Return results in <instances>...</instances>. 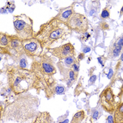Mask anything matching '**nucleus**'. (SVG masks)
Returning a JSON list of instances; mask_svg holds the SVG:
<instances>
[{
    "label": "nucleus",
    "mask_w": 123,
    "mask_h": 123,
    "mask_svg": "<svg viewBox=\"0 0 123 123\" xmlns=\"http://www.w3.org/2000/svg\"><path fill=\"white\" fill-rule=\"evenodd\" d=\"M115 123H123V102L117 106L114 114Z\"/></svg>",
    "instance_id": "4468645a"
},
{
    "label": "nucleus",
    "mask_w": 123,
    "mask_h": 123,
    "mask_svg": "<svg viewBox=\"0 0 123 123\" xmlns=\"http://www.w3.org/2000/svg\"><path fill=\"white\" fill-rule=\"evenodd\" d=\"M10 56L16 61L19 58L25 56L23 40L16 35H10Z\"/></svg>",
    "instance_id": "1a4fd4ad"
},
{
    "label": "nucleus",
    "mask_w": 123,
    "mask_h": 123,
    "mask_svg": "<svg viewBox=\"0 0 123 123\" xmlns=\"http://www.w3.org/2000/svg\"><path fill=\"white\" fill-rule=\"evenodd\" d=\"M63 63H64V65L65 66L67 67V68H71V66L75 63L76 62H77V59L76 58L75 56H69L65 58L63 60Z\"/></svg>",
    "instance_id": "dca6fc26"
},
{
    "label": "nucleus",
    "mask_w": 123,
    "mask_h": 123,
    "mask_svg": "<svg viewBox=\"0 0 123 123\" xmlns=\"http://www.w3.org/2000/svg\"><path fill=\"white\" fill-rule=\"evenodd\" d=\"M61 74H62L64 78H66L67 80V84L68 86H71L75 82L77 77L78 73H75L73 69L67 68L66 66H59Z\"/></svg>",
    "instance_id": "9d476101"
},
{
    "label": "nucleus",
    "mask_w": 123,
    "mask_h": 123,
    "mask_svg": "<svg viewBox=\"0 0 123 123\" xmlns=\"http://www.w3.org/2000/svg\"><path fill=\"white\" fill-rule=\"evenodd\" d=\"M0 50L1 55H10V35L0 33Z\"/></svg>",
    "instance_id": "9b49d317"
},
{
    "label": "nucleus",
    "mask_w": 123,
    "mask_h": 123,
    "mask_svg": "<svg viewBox=\"0 0 123 123\" xmlns=\"http://www.w3.org/2000/svg\"><path fill=\"white\" fill-rule=\"evenodd\" d=\"M48 51L51 54V56L57 58L59 61L71 56H75L76 55L75 47L70 42H68L57 47L51 48L48 50Z\"/></svg>",
    "instance_id": "6e6552de"
},
{
    "label": "nucleus",
    "mask_w": 123,
    "mask_h": 123,
    "mask_svg": "<svg viewBox=\"0 0 123 123\" xmlns=\"http://www.w3.org/2000/svg\"><path fill=\"white\" fill-rule=\"evenodd\" d=\"M99 28L104 31H105V30H109V25L108 24L105 22V21H102L99 23Z\"/></svg>",
    "instance_id": "6ab92c4d"
},
{
    "label": "nucleus",
    "mask_w": 123,
    "mask_h": 123,
    "mask_svg": "<svg viewBox=\"0 0 123 123\" xmlns=\"http://www.w3.org/2000/svg\"><path fill=\"white\" fill-rule=\"evenodd\" d=\"M101 18L102 19H108L110 18V11L107 7L102 10V12L101 13Z\"/></svg>",
    "instance_id": "f3484780"
},
{
    "label": "nucleus",
    "mask_w": 123,
    "mask_h": 123,
    "mask_svg": "<svg viewBox=\"0 0 123 123\" xmlns=\"http://www.w3.org/2000/svg\"><path fill=\"white\" fill-rule=\"evenodd\" d=\"M65 90H66V88L63 86L57 85L54 88L55 93L57 94H63L64 92H65Z\"/></svg>",
    "instance_id": "a211bd4d"
},
{
    "label": "nucleus",
    "mask_w": 123,
    "mask_h": 123,
    "mask_svg": "<svg viewBox=\"0 0 123 123\" xmlns=\"http://www.w3.org/2000/svg\"><path fill=\"white\" fill-rule=\"evenodd\" d=\"M100 102L106 112L109 113L115 112L118 104L115 100V95L112 88L107 87L101 92L100 95Z\"/></svg>",
    "instance_id": "0eeeda50"
},
{
    "label": "nucleus",
    "mask_w": 123,
    "mask_h": 123,
    "mask_svg": "<svg viewBox=\"0 0 123 123\" xmlns=\"http://www.w3.org/2000/svg\"><path fill=\"white\" fill-rule=\"evenodd\" d=\"M123 14V6L122 7L121 10H120V17H121Z\"/></svg>",
    "instance_id": "7c9ffc66"
},
{
    "label": "nucleus",
    "mask_w": 123,
    "mask_h": 123,
    "mask_svg": "<svg viewBox=\"0 0 123 123\" xmlns=\"http://www.w3.org/2000/svg\"><path fill=\"white\" fill-rule=\"evenodd\" d=\"M113 71L112 69H110L109 70V73L107 74V76H108V79H111V77H113Z\"/></svg>",
    "instance_id": "cd10ccee"
},
{
    "label": "nucleus",
    "mask_w": 123,
    "mask_h": 123,
    "mask_svg": "<svg viewBox=\"0 0 123 123\" xmlns=\"http://www.w3.org/2000/svg\"><path fill=\"white\" fill-rule=\"evenodd\" d=\"M120 60L123 61V53H122V54H121V56H120Z\"/></svg>",
    "instance_id": "2f4dec72"
},
{
    "label": "nucleus",
    "mask_w": 123,
    "mask_h": 123,
    "mask_svg": "<svg viewBox=\"0 0 123 123\" xmlns=\"http://www.w3.org/2000/svg\"><path fill=\"white\" fill-rule=\"evenodd\" d=\"M30 70L37 76L42 85L50 87L54 84L53 76L56 73V68L52 58L46 54L32 60Z\"/></svg>",
    "instance_id": "7ed1b4c3"
},
{
    "label": "nucleus",
    "mask_w": 123,
    "mask_h": 123,
    "mask_svg": "<svg viewBox=\"0 0 123 123\" xmlns=\"http://www.w3.org/2000/svg\"><path fill=\"white\" fill-rule=\"evenodd\" d=\"M23 44L25 56L32 60L39 57L43 54L42 52L44 49L40 42L35 37L23 40Z\"/></svg>",
    "instance_id": "423d86ee"
},
{
    "label": "nucleus",
    "mask_w": 123,
    "mask_h": 123,
    "mask_svg": "<svg viewBox=\"0 0 123 123\" xmlns=\"http://www.w3.org/2000/svg\"><path fill=\"white\" fill-rule=\"evenodd\" d=\"M107 123H115V121H114V117H113L112 115L108 116V118H107Z\"/></svg>",
    "instance_id": "bb28decb"
},
{
    "label": "nucleus",
    "mask_w": 123,
    "mask_h": 123,
    "mask_svg": "<svg viewBox=\"0 0 123 123\" xmlns=\"http://www.w3.org/2000/svg\"><path fill=\"white\" fill-rule=\"evenodd\" d=\"M71 31L77 34H84L89 30V20L85 15L75 12L66 22Z\"/></svg>",
    "instance_id": "39448f33"
},
{
    "label": "nucleus",
    "mask_w": 123,
    "mask_h": 123,
    "mask_svg": "<svg viewBox=\"0 0 123 123\" xmlns=\"http://www.w3.org/2000/svg\"><path fill=\"white\" fill-rule=\"evenodd\" d=\"M96 75H92L91 76V77L89 78V84L90 83L91 85L92 84H93V83H94L95 81L96 80Z\"/></svg>",
    "instance_id": "a878e982"
},
{
    "label": "nucleus",
    "mask_w": 123,
    "mask_h": 123,
    "mask_svg": "<svg viewBox=\"0 0 123 123\" xmlns=\"http://www.w3.org/2000/svg\"><path fill=\"white\" fill-rule=\"evenodd\" d=\"M91 51V48L89 47H86L83 49V53L85 54V53H88Z\"/></svg>",
    "instance_id": "c85d7f7f"
},
{
    "label": "nucleus",
    "mask_w": 123,
    "mask_h": 123,
    "mask_svg": "<svg viewBox=\"0 0 123 123\" xmlns=\"http://www.w3.org/2000/svg\"><path fill=\"white\" fill-rule=\"evenodd\" d=\"M75 13L74 11V6L72 4L70 6L66 7V8H63L59 10L58 14L55 16L56 18L59 19L60 20L63 21V23H66L68 20L70 18V16Z\"/></svg>",
    "instance_id": "f8f14e48"
},
{
    "label": "nucleus",
    "mask_w": 123,
    "mask_h": 123,
    "mask_svg": "<svg viewBox=\"0 0 123 123\" xmlns=\"http://www.w3.org/2000/svg\"></svg>",
    "instance_id": "473e14b6"
},
{
    "label": "nucleus",
    "mask_w": 123,
    "mask_h": 123,
    "mask_svg": "<svg viewBox=\"0 0 123 123\" xmlns=\"http://www.w3.org/2000/svg\"><path fill=\"white\" fill-rule=\"evenodd\" d=\"M72 31L66 23L54 17L41 25L35 37L44 49H49L59 42L66 40Z\"/></svg>",
    "instance_id": "f257e3e1"
},
{
    "label": "nucleus",
    "mask_w": 123,
    "mask_h": 123,
    "mask_svg": "<svg viewBox=\"0 0 123 123\" xmlns=\"http://www.w3.org/2000/svg\"><path fill=\"white\" fill-rule=\"evenodd\" d=\"M115 44L121 47L122 48H123V35H122L121 37L117 38V39L116 40V42H115Z\"/></svg>",
    "instance_id": "5701e85b"
},
{
    "label": "nucleus",
    "mask_w": 123,
    "mask_h": 123,
    "mask_svg": "<svg viewBox=\"0 0 123 123\" xmlns=\"http://www.w3.org/2000/svg\"><path fill=\"white\" fill-rule=\"evenodd\" d=\"M90 37H91V35H90L89 33H88L87 32H85V33L82 35V38L85 39V41H86V40H88V39L90 38Z\"/></svg>",
    "instance_id": "393cba45"
},
{
    "label": "nucleus",
    "mask_w": 123,
    "mask_h": 123,
    "mask_svg": "<svg viewBox=\"0 0 123 123\" xmlns=\"http://www.w3.org/2000/svg\"><path fill=\"white\" fill-rule=\"evenodd\" d=\"M122 49H123V48L121 47H120L114 43L113 45L111 46V47L109 49V51L108 53V58L113 59L116 57L119 56L121 53Z\"/></svg>",
    "instance_id": "ddd939ff"
},
{
    "label": "nucleus",
    "mask_w": 123,
    "mask_h": 123,
    "mask_svg": "<svg viewBox=\"0 0 123 123\" xmlns=\"http://www.w3.org/2000/svg\"><path fill=\"white\" fill-rule=\"evenodd\" d=\"M11 3H13V1L10 2V1H8L7 4H6V8L9 9V11L10 13H12L13 11L15 9V5L14 4H11Z\"/></svg>",
    "instance_id": "412c9836"
},
{
    "label": "nucleus",
    "mask_w": 123,
    "mask_h": 123,
    "mask_svg": "<svg viewBox=\"0 0 123 123\" xmlns=\"http://www.w3.org/2000/svg\"><path fill=\"white\" fill-rule=\"evenodd\" d=\"M97 59H98V63L101 65V66L104 67L105 63V61H106V58L104 56H101L98 57Z\"/></svg>",
    "instance_id": "4be33fe9"
},
{
    "label": "nucleus",
    "mask_w": 123,
    "mask_h": 123,
    "mask_svg": "<svg viewBox=\"0 0 123 123\" xmlns=\"http://www.w3.org/2000/svg\"><path fill=\"white\" fill-rule=\"evenodd\" d=\"M6 75L9 88L16 95L42 86L37 76L30 69L12 66L7 70Z\"/></svg>",
    "instance_id": "f03ea898"
},
{
    "label": "nucleus",
    "mask_w": 123,
    "mask_h": 123,
    "mask_svg": "<svg viewBox=\"0 0 123 123\" xmlns=\"http://www.w3.org/2000/svg\"><path fill=\"white\" fill-rule=\"evenodd\" d=\"M98 111H95V113H94V115H93V116H92L93 119L96 120V119L98 118Z\"/></svg>",
    "instance_id": "c756f323"
},
{
    "label": "nucleus",
    "mask_w": 123,
    "mask_h": 123,
    "mask_svg": "<svg viewBox=\"0 0 123 123\" xmlns=\"http://www.w3.org/2000/svg\"><path fill=\"white\" fill-rule=\"evenodd\" d=\"M85 113L84 111H80L75 114L73 116L71 123H81V122L85 119Z\"/></svg>",
    "instance_id": "2eb2a0df"
},
{
    "label": "nucleus",
    "mask_w": 123,
    "mask_h": 123,
    "mask_svg": "<svg viewBox=\"0 0 123 123\" xmlns=\"http://www.w3.org/2000/svg\"><path fill=\"white\" fill-rule=\"evenodd\" d=\"M13 26L16 35L22 40L30 39L35 37L36 32L33 29V20L25 14L14 16Z\"/></svg>",
    "instance_id": "20e7f679"
},
{
    "label": "nucleus",
    "mask_w": 123,
    "mask_h": 123,
    "mask_svg": "<svg viewBox=\"0 0 123 123\" xmlns=\"http://www.w3.org/2000/svg\"><path fill=\"white\" fill-rule=\"evenodd\" d=\"M71 69H73L75 73H78L79 70H80V62L77 61L75 63H74L72 66H71Z\"/></svg>",
    "instance_id": "aec40b11"
},
{
    "label": "nucleus",
    "mask_w": 123,
    "mask_h": 123,
    "mask_svg": "<svg viewBox=\"0 0 123 123\" xmlns=\"http://www.w3.org/2000/svg\"><path fill=\"white\" fill-rule=\"evenodd\" d=\"M85 58V54H84V53H80V54H79V55L77 56V61L80 62V61H82Z\"/></svg>",
    "instance_id": "b1692460"
}]
</instances>
